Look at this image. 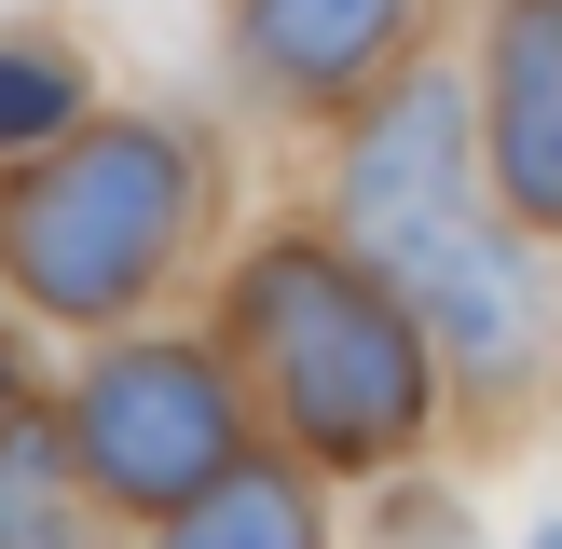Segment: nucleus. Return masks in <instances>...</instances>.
<instances>
[{
	"label": "nucleus",
	"mask_w": 562,
	"mask_h": 549,
	"mask_svg": "<svg viewBox=\"0 0 562 549\" xmlns=\"http://www.w3.org/2000/svg\"><path fill=\"white\" fill-rule=\"evenodd\" d=\"M234 329L261 344L289 426L329 467H384L398 439H426V384H439V329L412 302H384L357 261L329 247H261L234 289Z\"/></svg>",
	"instance_id": "f257e3e1"
},
{
	"label": "nucleus",
	"mask_w": 562,
	"mask_h": 549,
	"mask_svg": "<svg viewBox=\"0 0 562 549\" xmlns=\"http://www.w3.org/2000/svg\"><path fill=\"white\" fill-rule=\"evenodd\" d=\"M179 220H192V152L151 124H97L0 192V261L42 316H124L165 274Z\"/></svg>",
	"instance_id": "f03ea898"
},
{
	"label": "nucleus",
	"mask_w": 562,
	"mask_h": 549,
	"mask_svg": "<svg viewBox=\"0 0 562 549\" xmlns=\"http://www.w3.org/2000/svg\"><path fill=\"white\" fill-rule=\"evenodd\" d=\"M69 453L97 494H124V508H192L206 481H234V384L206 371L192 344H124L82 371L69 399Z\"/></svg>",
	"instance_id": "7ed1b4c3"
},
{
	"label": "nucleus",
	"mask_w": 562,
	"mask_h": 549,
	"mask_svg": "<svg viewBox=\"0 0 562 549\" xmlns=\"http://www.w3.org/2000/svg\"><path fill=\"white\" fill-rule=\"evenodd\" d=\"M344 220L371 261H439L467 234V97L453 82H412L357 124V165H344Z\"/></svg>",
	"instance_id": "20e7f679"
},
{
	"label": "nucleus",
	"mask_w": 562,
	"mask_h": 549,
	"mask_svg": "<svg viewBox=\"0 0 562 549\" xmlns=\"http://www.w3.org/2000/svg\"><path fill=\"white\" fill-rule=\"evenodd\" d=\"M494 179L536 234H562V0H508L494 27Z\"/></svg>",
	"instance_id": "39448f33"
},
{
	"label": "nucleus",
	"mask_w": 562,
	"mask_h": 549,
	"mask_svg": "<svg viewBox=\"0 0 562 549\" xmlns=\"http://www.w3.org/2000/svg\"><path fill=\"white\" fill-rule=\"evenodd\" d=\"M412 316H426L439 344L467 357V371H521V344H536V289H521V247H494L481 220H467L439 261H412Z\"/></svg>",
	"instance_id": "423d86ee"
},
{
	"label": "nucleus",
	"mask_w": 562,
	"mask_h": 549,
	"mask_svg": "<svg viewBox=\"0 0 562 549\" xmlns=\"http://www.w3.org/2000/svg\"><path fill=\"white\" fill-rule=\"evenodd\" d=\"M412 0H247V55H261V82H289V97H344V82H371L384 55H398Z\"/></svg>",
	"instance_id": "0eeeda50"
},
{
	"label": "nucleus",
	"mask_w": 562,
	"mask_h": 549,
	"mask_svg": "<svg viewBox=\"0 0 562 549\" xmlns=\"http://www.w3.org/2000/svg\"><path fill=\"white\" fill-rule=\"evenodd\" d=\"M165 549H316V508H302L289 467H234L192 508H165Z\"/></svg>",
	"instance_id": "6e6552de"
},
{
	"label": "nucleus",
	"mask_w": 562,
	"mask_h": 549,
	"mask_svg": "<svg viewBox=\"0 0 562 549\" xmlns=\"http://www.w3.org/2000/svg\"><path fill=\"white\" fill-rule=\"evenodd\" d=\"M69 439L42 426H0V549H82V508H69Z\"/></svg>",
	"instance_id": "1a4fd4ad"
},
{
	"label": "nucleus",
	"mask_w": 562,
	"mask_h": 549,
	"mask_svg": "<svg viewBox=\"0 0 562 549\" xmlns=\"http://www.w3.org/2000/svg\"><path fill=\"white\" fill-rule=\"evenodd\" d=\"M69 110H82L69 55H42V42H0V152H27V137H69Z\"/></svg>",
	"instance_id": "9d476101"
},
{
	"label": "nucleus",
	"mask_w": 562,
	"mask_h": 549,
	"mask_svg": "<svg viewBox=\"0 0 562 549\" xmlns=\"http://www.w3.org/2000/svg\"><path fill=\"white\" fill-rule=\"evenodd\" d=\"M536 549H562V522H549V536H536Z\"/></svg>",
	"instance_id": "9b49d317"
},
{
	"label": "nucleus",
	"mask_w": 562,
	"mask_h": 549,
	"mask_svg": "<svg viewBox=\"0 0 562 549\" xmlns=\"http://www.w3.org/2000/svg\"><path fill=\"white\" fill-rule=\"evenodd\" d=\"M0 399H14V371H0Z\"/></svg>",
	"instance_id": "f8f14e48"
}]
</instances>
